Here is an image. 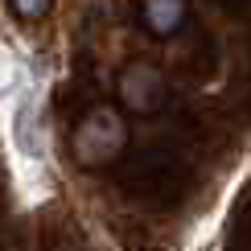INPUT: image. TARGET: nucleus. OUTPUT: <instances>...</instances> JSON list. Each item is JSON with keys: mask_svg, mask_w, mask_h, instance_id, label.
<instances>
[{"mask_svg": "<svg viewBox=\"0 0 251 251\" xmlns=\"http://www.w3.org/2000/svg\"><path fill=\"white\" fill-rule=\"evenodd\" d=\"M128 144V124L116 107H91L87 116L78 120L75 136H70V149H75V161L95 169V165L116 161Z\"/></svg>", "mask_w": 251, "mask_h": 251, "instance_id": "1", "label": "nucleus"}, {"mask_svg": "<svg viewBox=\"0 0 251 251\" xmlns=\"http://www.w3.org/2000/svg\"><path fill=\"white\" fill-rule=\"evenodd\" d=\"M120 103L128 111H140V116H149V111H156L165 103V95H169V87H165V75L156 66H149V62H132V66L120 70Z\"/></svg>", "mask_w": 251, "mask_h": 251, "instance_id": "2", "label": "nucleus"}, {"mask_svg": "<svg viewBox=\"0 0 251 251\" xmlns=\"http://www.w3.org/2000/svg\"><path fill=\"white\" fill-rule=\"evenodd\" d=\"M185 21V0H144V25L156 37H169Z\"/></svg>", "mask_w": 251, "mask_h": 251, "instance_id": "3", "label": "nucleus"}, {"mask_svg": "<svg viewBox=\"0 0 251 251\" xmlns=\"http://www.w3.org/2000/svg\"><path fill=\"white\" fill-rule=\"evenodd\" d=\"M8 4H13V13H17V17H25V21H37V17L50 8V0H8Z\"/></svg>", "mask_w": 251, "mask_h": 251, "instance_id": "4", "label": "nucleus"}]
</instances>
